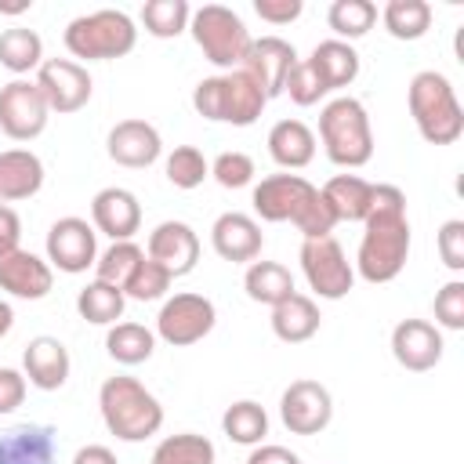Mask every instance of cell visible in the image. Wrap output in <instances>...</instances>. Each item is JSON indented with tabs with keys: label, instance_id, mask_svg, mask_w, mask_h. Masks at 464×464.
<instances>
[{
	"label": "cell",
	"instance_id": "cell-1",
	"mask_svg": "<svg viewBox=\"0 0 464 464\" xmlns=\"http://www.w3.org/2000/svg\"><path fill=\"white\" fill-rule=\"evenodd\" d=\"M410 218H406V192L399 185H373V203L362 221V239L355 254V276L381 286L392 283L410 257Z\"/></svg>",
	"mask_w": 464,
	"mask_h": 464
},
{
	"label": "cell",
	"instance_id": "cell-2",
	"mask_svg": "<svg viewBox=\"0 0 464 464\" xmlns=\"http://www.w3.org/2000/svg\"><path fill=\"white\" fill-rule=\"evenodd\" d=\"M250 203H254V214L261 221H272V225L290 221V225H297V232L304 239L330 236L334 225H337L323 192L301 174H268V178H261L254 185Z\"/></svg>",
	"mask_w": 464,
	"mask_h": 464
},
{
	"label": "cell",
	"instance_id": "cell-3",
	"mask_svg": "<svg viewBox=\"0 0 464 464\" xmlns=\"http://www.w3.org/2000/svg\"><path fill=\"white\" fill-rule=\"evenodd\" d=\"M98 410L109 435H116L120 442H145L163 428L160 399L127 373H116L98 388Z\"/></svg>",
	"mask_w": 464,
	"mask_h": 464
},
{
	"label": "cell",
	"instance_id": "cell-4",
	"mask_svg": "<svg viewBox=\"0 0 464 464\" xmlns=\"http://www.w3.org/2000/svg\"><path fill=\"white\" fill-rule=\"evenodd\" d=\"M406 102H410L417 134L428 145H453L464 134V109L457 102L453 83L442 72L420 69L406 87Z\"/></svg>",
	"mask_w": 464,
	"mask_h": 464
},
{
	"label": "cell",
	"instance_id": "cell-5",
	"mask_svg": "<svg viewBox=\"0 0 464 464\" xmlns=\"http://www.w3.org/2000/svg\"><path fill=\"white\" fill-rule=\"evenodd\" d=\"M319 141L330 163L355 170L373 160V127L366 116V105L352 94L330 98L319 112Z\"/></svg>",
	"mask_w": 464,
	"mask_h": 464
},
{
	"label": "cell",
	"instance_id": "cell-6",
	"mask_svg": "<svg viewBox=\"0 0 464 464\" xmlns=\"http://www.w3.org/2000/svg\"><path fill=\"white\" fill-rule=\"evenodd\" d=\"M268 98L265 91L254 83V76H246L243 69L232 72H218L196 83L192 91V109L210 120V123H232V127H250L261 112H265Z\"/></svg>",
	"mask_w": 464,
	"mask_h": 464
},
{
	"label": "cell",
	"instance_id": "cell-7",
	"mask_svg": "<svg viewBox=\"0 0 464 464\" xmlns=\"http://www.w3.org/2000/svg\"><path fill=\"white\" fill-rule=\"evenodd\" d=\"M65 47L72 58H83V62H112V58H123L134 51L138 44V25L130 14L123 11H112V7H102V11H91V14H80L65 25Z\"/></svg>",
	"mask_w": 464,
	"mask_h": 464
},
{
	"label": "cell",
	"instance_id": "cell-8",
	"mask_svg": "<svg viewBox=\"0 0 464 464\" xmlns=\"http://www.w3.org/2000/svg\"><path fill=\"white\" fill-rule=\"evenodd\" d=\"M188 33H192L196 47L203 51V58L210 65L225 69V72L239 69L243 58H246V51H250V44H254V36L243 25V18L232 7H225V4H203V7H196L192 18H188Z\"/></svg>",
	"mask_w": 464,
	"mask_h": 464
},
{
	"label": "cell",
	"instance_id": "cell-9",
	"mask_svg": "<svg viewBox=\"0 0 464 464\" xmlns=\"http://www.w3.org/2000/svg\"><path fill=\"white\" fill-rule=\"evenodd\" d=\"M301 272H304L308 286L315 290V297H323V301H341L355 286V268L334 236L301 243Z\"/></svg>",
	"mask_w": 464,
	"mask_h": 464
},
{
	"label": "cell",
	"instance_id": "cell-10",
	"mask_svg": "<svg viewBox=\"0 0 464 464\" xmlns=\"http://www.w3.org/2000/svg\"><path fill=\"white\" fill-rule=\"evenodd\" d=\"M218 323V308L210 297L203 294H174L163 301L160 315H156V337L167 341L170 348H188L196 341H203Z\"/></svg>",
	"mask_w": 464,
	"mask_h": 464
},
{
	"label": "cell",
	"instance_id": "cell-11",
	"mask_svg": "<svg viewBox=\"0 0 464 464\" xmlns=\"http://www.w3.org/2000/svg\"><path fill=\"white\" fill-rule=\"evenodd\" d=\"M36 87L51 112L69 116L91 102L94 80H91L87 65H80L72 58H44V65L36 69Z\"/></svg>",
	"mask_w": 464,
	"mask_h": 464
},
{
	"label": "cell",
	"instance_id": "cell-12",
	"mask_svg": "<svg viewBox=\"0 0 464 464\" xmlns=\"http://www.w3.org/2000/svg\"><path fill=\"white\" fill-rule=\"evenodd\" d=\"M51 109L36 87V80H11L0 87V130L14 141H33L44 134Z\"/></svg>",
	"mask_w": 464,
	"mask_h": 464
},
{
	"label": "cell",
	"instance_id": "cell-13",
	"mask_svg": "<svg viewBox=\"0 0 464 464\" xmlns=\"http://www.w3.org/2000/svg\"><path fill=\"white\" fill-rule=\"evenodd\" d=\"M98 261V232L91 221L83 218H58L47 228V265L65 272V276H80L87 268H94Z\"/></svg>",
	"mask_w": 464,
	"mask_h": 464
},
{
	"label": "cell",
	"instance_id": "cell-14",
	"mask_svg": "<svg viewBox=\"0 0 464 464\" xmlns=\"http://www.w3.org/2000/svg\"><path fill=\"white\" fill-rule=\"evenodd\" d=\"M279 417H283V424H286L290 435H319L334 420L330 388L319 384V381H312V377L290 381V388L279 399Z\"/></svg>",
	"mask_w": 464,
	"mask_h": 464
},
{
	"label": "cell",
	"instance_id": "cell-15",
	"mask_svg": "<svg viewBox=\"0 0 464 464\" xmlns=\"http://www.w3.org/2000/svg\"><path fill=\"white\" fill-rule=\"evenodd\" d=\"M442 330L428 319H402L392 330V355L402 370L424 373L442 362Z\"/></svg>",
	"mask_w": 464,
	"mask_h": 464
},
{
	"label": "cell",
	"instance_id": "cell-16",
	"mask_svg": "<svg viewBox=\"0 0 464 464\" xmlns=\"http://www.w3.org/2000/svg\"><path fill=\"white\" fill-rule=\"evenodd\" d=\"M294 65H297V51H294L290 40H283V36H261V40L250 44V51H246V58H243L239 69L246 76H254V83L272 102L276 94H283V83H286V76H290Z\"/></svg>",
	"mask_w": 464,
	"mask_h": 464
},
{
	"label": "cell",
	"instance_id": "cell-17",
	"mask_svg": "<svg viewBox=\"0 0 464 464\" xmlns=\"http://www.w3.org/2000/svg\"><path fill=\"white\" fill-rule=\"evenodd\" d=\"M210 246L221 261H232V265H250L261 257V246H265V236H261V225L243 214V210H225L218 214V221L210 225Z\"/></svg>",
	"mask_w": 464,
	"mask_h": 464
},
{
	"label": "cell",
	"instance_id": "cell-18",
	"mask_svg": "<svg viewBox=\"0 0 464 464\" xmlns=\"http://www.w3.org/2000/svg\"><path fill=\"white\" fill-rule=\"evenodd\" d=\"M145 257H152L156 265H163L170 272V279L188 276L199 261V236L188 221H160L149 232V250Z\"/></svg>",
	"mask_w": 464,
	"mask_h": 464
},
{
	"label": "cell",
	"instance_id": "cell-19",
	"mask_svg": "<svg viewBox=\"0 0 464 464\" xmlns=\"http://www.w3.org/2000/svg\"><path fill=\"white\" fill-rule=\"evenodd\" d=\"M91 225L94 232L109 236L112 243H127L138 228H141V203L130 188L109 185L102 192H94L91 199Z\"/></svg>",
	"mask_w": 464,
	"mask_h": 464
},
{
	"label": "cell",
	"instance_id": "cell-20",
	"mask_svg": "<svg viewBox=\"0 0 464 464\" xmlns=\"http://www.w3.org/2000/svg\"><path fill=\"white\" fill-rule=\"evenodd\" d=\"M105 152L112 163L141 170V167H152L160 160L163 138L149 120H120L105 138Z\"/></svg>",
	"mask_w": 464,
	"mask_h": 464
},
{
	"label": "cell",
	"instance_id": "cell-21",
	"mask_svg": "<svg viewBox=\"0 0 464 464\" xmlns=\"http://www.w3.org/2000/svg\"><path fill=\"white\" fill-rule=\"evenodd\" d=\"M54 286V268L33 250H11L0 257V290L22 301H40Z\"/></svg>",
	"mask_w": 464,
	"mask_h": 464
},
{
	"label": "cell",
	"instance_id": "cell-22",
	"mask_svg": "<svg viewBox=\"0 0 464 464\" xmlns=\"http://www.w3.org/2000/svg\"><path fill=\"white\" fill-rule=\"evenodd\" d=\"M69 370H72L69 348L58 337H51V334L33 337L25 344V352H22V373L40 392H58L69 381Z\"/></svg>",
	"mask_w": 464,
	"mask_h": 464
},
{
	"label": "cell",
	"instance_id": "cell-23",
	"mask_svg": "<svg viewBox=\"0 0 464 464\" xmlns=\"http://www.w3.org/2000/svg\"><path fill=\"white\" fill-rule=\"evenodd\" d=\"M0 464H58V431L51 424H14L0 431Z\"/></svg>",
	"mask_w": 464,
	"mask_h": 464
},
{
	"label": "cell",
	"instance_id": "cell-24",
	"mask_svg": "<svg viewBox=\"0 0 464 464\" xmlns=\"http://www.w3.org/2000/svg\"><path fill=\"white\" fill-rule=\"evenodd\" d=\"M44 185V163L29 149H7L0 152V203H18L36 196Z\"/></svg>",
	"mask_w": 464,
	"mask_h": 464
},
{
	"label": "cell",
	"instance_id": "cell-25",
	"mask_svg": "<svg viewBox=\"0 0 464 464\" xmlns=\"http://www.w3.org/2000/svg\"><path fill=\"white\" fill-rule=\"evenodd\" d=\"M268 156L283 170H301L315 160V130L304 120H279L268 130Z\"/></svg>",
	"mask_w": 464,
	"mask_h": 464
},
{
	"label": "cell",
	"instance_id": "cell-26",
	"mask_svg": "<svg viewBox=\"0 0 464 464\" xmlns=\"http://www.w3.org/2000/svg\"><path fill=\"white\" fill-rule=\"evenodd\" d=\"M319 304L308 297V294H290L286 301H279L272 308V334L283 341V344H304L319 334Z\"/></svg>",
	"mask_w": 464,
	"mask_h": 464
},
{
	"label": "cell",
	"instance_id": "cell-27",
	"mask_svg": "<svg viewBox=\"0 0 464 464\" xmlns=\"http://www.w3.org/2000/svg\"><path fill=\"white\" fill-rule=\"evenodd\" d=\"M319 192L337 221H366L370 203H373V181L359 174H334Z\"/></svg>",
	"mask_w": 464,
	"mask_h": 464
},
{
	"label": "cell",
	"instance_id": "cell-28",
	"mask_svg": "<svg viewBox=\"0 0 464 464\" xmlns=\"http://www.w3.org/2000/svg\"><path fill=\"white\" fill-rule=\"evenodd\" d=\"M308 65L319 72V80L326 83V91H341L359 76V51L344 40H323L312 47Z\"/></svg>",
	"mask_w": 464,
	"mask_h": 464
},
{
	"label": "cell",
	"instance_id": "cell-29",
	"mask_svg": "<svg viewBox=\"0 0 464 464\" xmlns=\"http://www.w3.org/2000/svg\"><path fill=\"white\" fill-rule=\"evenodd\" d=\"M243 290H246L250 301L276 308L297 286H294V276H290L286 265H279V261H250L246 265V276H243Z\"/></svg>",
	"mask_w": 464,
	"mask_h": 464
},
{
	"label": "cell",
	"instance_id": "cell-30",
	"mask_svg": "<svg viewBox=\"0 0 464 464\" xmlns=\"http://www.w3.org/2000/svg\"><path fill=\"white\" fill-rule=\"evenodd\" d=\"M123 308H127V297L120 286L112 283H102V279H91L80 294H76V312L80 319L94 323V326H116L123 319Z\"/></svg>",
	"mask_w": 464,
	"mask_h": 464
},
{
	"label": "cell",
	"instance_id": "cell-31",
	"mask_svg": "<svg viewBox=\"0 0 464 464\" xmlns=\"http://www.w3.org/2000/svg\"><path fill=\"white\" fill-rule=\"evenodd\" d=\"M105 352L109 359H116L120 366H138L145 359H152L156 352V334L141 323H116L105 334Z\"/></svg>",
	"mask_w": 464,
	"mask_h": 464
},
{
	"label": "cell",
	"instance_id": "cell-32",
	"mask_svg": "<svg viewBox=\"0 0 464 464\" xmlns=\"http://www.w3.org/2000/svg\"><path fill=\"white\" fill-rule=\"evenodd\" d=\"M0 65L7 72H14V80L22 72L40 69L44 65V40H40V33L36 29H22V25L4 29L0 33Z\"/></svg>",
	"mask_w": 464,
	"mask_h": 464
},
{
	"label": "cell",
	"instance_id": "cell-33",
	"mask_svg": "<svg viewBox=\"0 0 464 464\" xmlns=\"http://www.w3.org/2000/svg\"><path fill=\"white\" fill-rule=\"evenodd\" d=\"M221 431L239 446H261L268 435V413L254 399H239L221 413Z\"/></svg>",
	"mask_w": 464,
	"mask_h": 464
},
{
	"label": "cell",
	"instance_id": "cell-34",
	"mask_svg": "<svg viewBox=\"0 0 464 464\" xmlns=\"http://www.w3.org/2000/svg\"><path fill=\"white\" fill-rule=\"evenodd\" d=\"M388 36L395 40H420L431 29V4L428 0H388L381 11Z\"/></svg>",
	"mask_w": 464,
	"mask_h": 464
},
{
	"label": "cell",
	"instance_id": "cell-35",
	"mask_svg": "<svg viewBox=\"0 0 464 464\" xmlns=\"http://www.w3.org/2000/svg\"><path fill=\"white\" fill-rule=\"evenodd\" d=\"M326 25L337 33L334 40H359L377 25V4L373 0H334L326 11Z\"/></svg>",
	"mask_w": 464,
	"mask_h": 464
},
{
	"label": "cell",
	"instance_id": "cell-36",
	"mask_svg": "<svg viewBox=\"0 0 464 464\" xmlns=\"http://www.w3.org/2000/svg\"><path fill=\"white\" fill-rule=\"evenodd\" d=\"M214 442L207 435L196 431H181V435H167L156 450H152V464H214Z\"/></svg>",
	"mask_w": 464,
	"mask_h": 464
},
{
	"label": "cell",
	"instance_id": "cell-37",
	"mask_svg": "<svg viewBox=\"0 0 464 464\" xmlns=\"http://www.w3.org/2000/svg\"><path fill=\"white\" fill-rule=\"evenodd\" d=\"M188 18H192V7L185 0H145L141 7V25L156 40L181 36L188 29Z\"/></svg>",
	"mask_w": 464,
	"mask_h": 464
},
{
	"label": "cell",
	"instance_id": "cell-38",
	"mask_svg": "<svg viewBox=\"0 0 464 464\" xmlns=\"http://www.w3.org/2000/svg\"><path fill=\"white\" fill-rule=\"evenodd\" d=\"M163 174H167V181L174 185V188H199L207 178H210V163H207V156L196 149V145H178L170 156H167V163H163Z\"/></svg>",
	"mask_w": 464,
	"mask_h": 464
},
{
	"label": "cell",
	"instance_id": "cell-39",
	"mask_svg": "<svg viewBox=\"0 0 464 464\" xmlns=\"http://www.w3.org/2000/svg\"><path fill=\"white\" fill-rule=\"evenodd\" d=\"M141 257H145V250L138 246V243H112L109 250H102L98 254V261H94V279H102V283H112V286H120L123 290V283L130 279V272L141 265Z\"/></svg>",
	"mask_w": 464,
	"mask_h": 464
},
{
	"label": "cell",
	"instance_id": "cell-40",
	"mask_svg": "<svg viewBox=\"0 0 464 464\" xmlns=\"http://www.w3.org/2000/svg\"><path fill=\"white\" fill-rule=\"evenodd\" d=\"M167 290H170V272L163 265H156L152 257H141V265L123 283V297H130V301H160Z\"/></svg>",
	"mask_w": 464,
	"mask_h": 464
},
{
	"label": "cell",
	"instance_id": "cell-41",
	"mask_svg": "<svg viewBox=\"0 0 464 464\" xmlns=\"http://www.w3.org/2000/svg\"><path fill=\"white\" fill-rule=\"evenodd\" d=\"M283 94H290V102L294 105H319L330 91H326V83L319 80V72L308 65V58H297V65L290 69V76H286V83H283Z\"/></svg>",
	"mask_w": 464,
	"mask_h": 464
},
{
	"label": "cell",
	"instance_id": "cell-42",
	"mask_svg": "<svg viewBox=\"0 0 464 464\" xmlns=\"http://www.w3.org/2000/svg\"><path fill=\"white\" fill-rule=\"evenodd\" d=\"M254 160L246 156V152H239V149H228V152H221L214 163H210V178L221 185V188H246L250 181H254Z\"/></svg>",
	"mask_w": 464,
	"mask_h": 464
},
{
	"label": "cell",
	"instance_id": "cell-43",
	"mask_svg": "<svg viewBox=\"0 0 464 464\" xmlns=\"http://www.w3.org/2000/svg\"><path fill=\"white\" fill-rule=\"evenodd\" d=\"M435 326L464 330V279H450L435 294Z\"/></svg>",
	"mask_w": 464,
	"mask_h": 464
},
{
	"label": "cell",
	"instance_id": "cell-44",
	"mask_svg": "<svg viewBox=\"0 0 464 464\" xmlns=\"http://www.w3.org/2000/svg\"><path fill=\"white\" fill-rule=\"evenodd\" d=\"M439 257L450 272H464V221L450 218L439 228Z\"/></svg>",
	"mask_w": 464,
	"mask_h": 464
},
{
	"label": "cell",
	"instance_id": "cell-45",
	"mask_svg": "<svg viewBox=\"0 0 464 464\" xmlns=\"http://www.w3.org/2000/svg\"><path fill=\"white\" fill-rule=\"evenodd\" d=\"M25 388H29V381H25L22 370L0 366V417H4V413H14V410L22 406Z\"/></svg>",
	"mask_w": 464,
	"mask_h": 464
},
{
	"label": "cell",
	"instance_id": "cell-46",
	"mask_svg": "<svg viewBox=\"0 0 464 464\" xmlns=\"http://www.w3.org/2000/svg\"><path fill=\"white\" fill-rule=\"evenodd\" d=\"M254 11L268 25H290L304 11V4L301 0H254Z\"/></svg>",
	"mask_w": 464,
	"mask_h": 464
},
{
	"label": "cell",
	"instance_id": "cell-47",
	"mask_svg": "<svg viewBox=\"0 0 464 464\" xmlns=\"http://www.w3.org/2000/svg\"><path fill=\"white\" fill-rule=\"evenodd\" d=\"M18 243H22V218H18L14 207L0 203V257L18 250Z\"/></svg>",
	"mask_w": 464,
	"mask_h": 464
},
{
	"label": "cell",
	"instance_id": "cell-48",
	"mask_svg": "<svg viewBox=\"0 0 464 464\" xmlns=\"http://www.w3.org/2000/svg\"><path fill=\"white\" fill-rule=\"evenodd\" d=\"M246 464H301V457H297L294 450H286V446L261 442V446H254V450H250Z\"/></svg>",
	"mask_w": 464,
	"mask_h": 464
},
{
	"label": "cell",
	"instance_id": "cell-49",
	"mask_svg": "<svg viewBox=\"0 0 464 464\" xmlns=\"http://www.w3.org/2000/svg\"><path fill=\"white\" fill-rule=\"evenodd\" d=\"M72 464H120V460H116V453H112L109 446H102V442H91V446L76 450Z\"/></svg>",
	"mask_w": 464,
	"mask_h": 464
},
{
	"label": "cell",
	"instance_id": "cell-50",
	"mask_svg": "<svg viewBox=\"0 0 464 464\" xmlns=\"http://www.w3.org/2000/svg\"><path fill=\"white\" fill-rule=\"evenodd\" d=\"M11 326H14V308H11V304L0 297V341L11 334Z\"/></svg>",
	"mask_w": 464,
	"mask_h": 464
}]
</instances>
